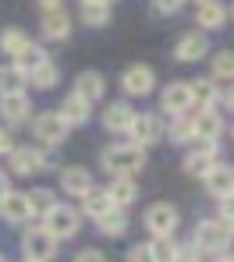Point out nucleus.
<instances>
[{"instance_id": "1", "label": "nucleus", "mask_w": 234, "mask_h": 262, "mask_svg": "<svg viewBox=\"0 0 234 262\" xmlns=\"http://www.w3.org/2000/svg\"><path fill=\"white\" fill-rule=\"evenodd\" d=\"M145 163H149V152L142 145H135L132 138L128 142H110L99 152V167L107 177H135L139 170H145Z\"/></svg>"}, {"instance_id": "2", "label": "nucleus", "mask_w": 234, "mask_h": 262, "mask_svg": "<svg viewBox=\"0 0 234 262\" xmlns=\"http://www.w3.org/2000/svg\"><path fill=\"white\" fill-rule=\"evenodd\" d=\"M43 170H57L53 152H47L43 145H14V152L7 156V174L14 177H32Z\"/></svg>"}, {"instance_id": "3", "label": "nucleus", "mask_w": 234, "mask_h": 262, "mask_svg": "<svg viewBox=\"0 0 234 262\" xmlns=\"http://www.w3.org/2000/svg\"><path fill=\"white\" fill-rule=\"evenodd\" d=\"M82 220H86V216H82V209H78V206H71V202H60V199H57V202L50 206V213L39 220V223L47 227L57 241H68V237H75V234L82 230Z\"/></svg>"}, {"instance_id": "4", "label": "nucleus", "mask_w": 234, "mask_h": 262, "mask_svg": "<svg viewBox=\"0 0 234 262\" xmlns=\"http://www.w3.org/2000/svg\"><path fill=\"white\" fill-rule=\"evenodd\" d=\"M60 248V241L50 234L43 223H32L22 230V259H32V262H53Z\"/></svg>"}, {"instance_id": "5", "label": "nucleus", "mask_w": 234, "mask_h": 262, "mask_svg": "<svg viewBox=\"0 0 234 262\" xmlns=\"http://www.w3.org/2000/svg\"><path fill=\"white\" fill-rule=\"evenodd\" d=\"M231 241H234V237L224 230V223H220L217 216L199 220V223H195V230H192V245H195L206 259H209V255H217V252H227V248H231Z\"/></svg>"}, {"instance_id": "6", "label": "nucleus", "mask_w": 234, "mask_h": 262, "mask_svg": "<svg viewBox=\"0 0 234 262\" xmlns=\"http://www.w3.org/2000/svg\"><path fill=\"white\" fill-rule=\"evenodd\" d=\"M142 223H145L149 237H174V230L181 223V213H178L174 202H153V206H145Z\"/></svg>"}, {"instance_id": "7", "label": "nucleus", "mask_w": 234, "mask_h": 262, "mask_svg": "<svg viewBox=\"0 0 234 262\" xmlns=\"http://www.w3.org/2000/svg\"><path fill=\"white\" fill-rule=\"evenodd\" d=\"M128 138L142 145V149H153V145H160L163 138H167V121H163V114H153V110H145V114H135V124L128 131Z\"/></svg>"}, {"instance_id": "8", "label": "nucleus", "mask_w": 234, "mask_h": 262, "mask_svg": "<svg viewBox=\"0 0 234 262\" xmlns=\"http://www.w3.org/2000/svg\"><path fill=\"white\" fill-rule=\"evenodd\" d=\"M32 135H36V142H39L43 149H57V145L68 142L71 128L57 117V110H43V114L32 117Z\"/></svg>"}, {"instance_id": "9", "label": "nucleus", "mask_w": 234, "mask_h": 262, "mask_svg": "<svg viewBox=\"0 0 234 262\" xmlns=\"http://www.w3.org/2000/svg\"><path fill=\"white\" fill-rule=\"evenodd\" d=\"M209 53H213V43H209V36L199 32V29L181 32L178 43H174V60H178V64H202Z\"/></svg>"}, {"instance_id": "10", "label": "nucleus", "mask_w": 234, "mask_h": 262, "mask_svg": "<svg viewBox=\"0 0 234 262\" xmlns=\"http://www.w3.org/2000/svg\"><path fill=\"white\" fill-rule=\"evenodd\" d=\"M121 92L128 99H142V96H153L156 92V71L149 64H128L121 71Z\"/></svg>"}, {"instance_id": "11", "label": "nucleus", "mask_w": 234, "mask_h": 262, "mask_svg": "<svg viewBox=\"0 0 234 262\" xmlns=\"http://www.w3.org/2000/svg\"><path fill=\"white\" fill-rule=\"evenodd\" d=\"M195 110V99H192V85L188 82H167L160 89V114L163 117H181Z\"/></svg>"}, {"instance_id": "12", "label": "nucleus", "mask_w": 234, "mask_h": 262, "mask_svg": "<svg viewBox=\"0 0 234 262\" xmlns=\"http://www.w3.org/2000/svg\"><path fill=\"white\" fill-rule=\"evenodd\" d=\"M217 160H220V142H195V145H192V152H185L181 170H185L188 177H195V181H202Z\"/></svg>"}, {"instance_id": "13", "label": "nucleus", "mask_w": 234, "mask_h": 262, "mask_svg": "<svg viewBox=\"0 0 234 262\" xmlns=\"http://www.w3.org/2000/svg\"><path fill=\"white\" fill-rule=\"evenodd\" d=\"M135 106L128 103V99H114V103H107L103 106V114H99V124L110 131V135H128L132 124H135Z\"/></svg>"}, {"instance_id": "14", "label": "nucleus", "mask_w": 234, "mask_h": 262, "mask_svg": "<svg viewBox=\"0 0 234 262\" xmlns=\"http://www.w3.org/2000/svg\"><path fill=\"white\" fill-rule=\"evenodd\" d=\"M0 121H4L11 131L22 128V124H29V121H32V99H29L25 92L0 96Z\"/></svg>"}, {"instance_id": "15", "label": "nucleus", "mask_w": 234, "mask_h": 262, "mask_svg": "<svg viewBox=\"0 0 234 262\" xmlns=\"http://www.w3.org/2000/svg\"><path fill=\"white\" fill-rule=\"evenodd\" d=\"M227 18H231V7L224 0H202V4H195V29L199 32H217V29L227 25Z\"/></svg>"}, {"instance_id": "16", "label": "nucleus", "mask_w": 234, "mask_h": 262, "mask_svg": "<svg viewBox=\"0 0 234 262\" xmlns=\"http://www.w3.org/2000/svg\"><path fill=\"white\" fill-rule=\"evenodd\" d=\"M57 177H60V191L71 195V199H86L96 188V177L89 167H60Z\"/></svg>"}, {"instance_id": "17", "label": "nucleus", "mask_w": 234, "mask_h": 262, "mask_svg": "<svg viewBox=\"0 0 234 262\" xmlns=\"http://www.w3.org/2000/svg\"><path fill=\"white\" fill-rule=\"evenodd\" d=\"M202 188H206V195H213L217 202H220V199H227V195L234 191V163L217 160V163L209 167V174L202 177Z\"/></svg>"}, {"instance_id": "18", "label": "nucleus", "mask_w": 234, "mask_h": 262, "mask_svg": "<svg viewBox=\"0 0 234 262\" xmlns=\"http://www.w3.org/2000/svg\"><path fill=\"white\" fill-rule=\"evenodd\" d=\"M195 142H220L224 131H227V121H224V110H195Z\"/></svg>"}, {"instance_id": "19", "label": "nucleus", "mask_w": 234, "mask_h": 262, "mask_svg": "<svg viewBox=\"0 0 234 262\" xmlns=\"http://www.w3.org/2000/svg\"><path fill=\"white\" fill-rule=\"evenodd\" d=\"M57 117H60L68 128H82V124H89V117H93V103L82 99L78 92H68V96L60 99V106H57Z\"/></svg>"}, {"instance_id": "20", "label": "nucleus", "mask_w": 234, "mask_h": 262, "mask_svg": "<svg viewBox=\"0 0 234 262\" xmlns=\"http://www.w3.org/2000/svg\"><path fill=\"white\" fill-rule=\"evenodd\" d=\"M39 32H43V39H50V43L71 39V14H68V7H57V11L39 14Z\"/></svg>"}, {"instance_id": "21", "label": "nucleus", "mask_w": 234, "mask_h": 262, "mask_svg": "<svg viewBox=\"0 0 234 262\" xmlns=\"http://www.w3.org/2000/svg\"><path fill=\"white\" fill-rule=\"evenodd\" d=\"M0 216L7 220V223H14V227H25V223H32V202H29V191H11L4 202H0Z\"/></svg>"}, {"instance_id": "22", "label": "nucleus", "mask_w": 234, "mask_h": 262, "mask_svg": "<svg viewBox=\"0 0 234 262\" xmlns=\"http://www.w3.org/2000/svg\"><path fill=\"white\" fill-rule=\"evenodd\" d=\"M71 92H78L82 99H89V103H99L103 96H107V78H103V71H78V78H75V89Z\"/></svg>"}, {"instance_id": "23", "label": "nucleus", "mask_w": 234, "mask_h": 262, "mask_svg": "<svg viewBox=\"0 0 234 262\" xmlns=\"http://www.w3.org/2000/svg\"><path fill=\"white\" fill-rule=\"evenodd\" d=\"M78 209H82V216H89L96 223V220L107 216V213H114L117 206H114V199H110V191H107V188H93V191L82 199V206H78Z\"/></svg>"}, {"instance_id": "24", "label": "nucleus", "mask_w": 234, "mask_h": 262, "mask_svg": "<svg viewBox=\"0 0 234 262\" xmlns=\"http://www.w3.org/2000/svg\"><path fill=\"white\" fill-rule=\"evenodd\" d=\"M107 191H110V199H114L117 209H128V206L139 202V181L135 177H110Z\"/></svg>"}, {"instance_id": "25", "label": "nucleus", "mask_w": 234, "mask_h": 262, "mask_svg": "<svg viewBox=\"0 0 234 262\" xmlns=\"http://www.w3.org/2000/svg\"><path fill=\"white\" fill-rule=\"evenodd\" d=\"M192 85V99H195V110H217L220 106V85L213 78H195L188 82Z\"/></svg>"}, {"instance_id": "26", "label": "nucleus", "mask_w": 234, "mask_h": 262, "mask_svg": "<svg viewBox=\"0 0 234 262\" xmlns=\"http://www.w3.org/2000/svg\"><path fill=\"white\" fill-rule=\"evenodd\" d=\"M78 18H82L86 29H107L114 11L107 4H99V0H78Z\"/></svg>"}, {"instance_id": "27", "label": "nucleus", "mask_w": 234, "mask_h": 262, "mask_svg": "<svg viewBox=\"0 0 234 262\" xmlns=\"http://www.w3.org/2000/svg\"><path fill=\"white\" fill-rule=\"evenodd\" d=\"M167 142H174V145H195V117L192 114L167 117Z\"/></svg>"}, {"instance_id": "28", "label": "nucleus", "mask_w": 234, "mask_h": 262, "mask_svg": "<svg viewBox=\"0 0 234 262\" xmlns=\"http://www.w3.org/2000/svg\"><path fill=\"white\" fill-rule=\"evenodd\" d=\"M128 209H114V213H107L103 220H96V230H99V237H110V241H117V237H124L128 234Z\"/></svg>"}, {"instance_id": "29", "label": "nucleus", "mask_w": 234, "mask_h": 262, "mask_svg": "<svg viewBox=\"0 0 234 262\" xmlns=\"http://www.w3.org/2000/svg\"><path fill=\"white\" fill-rule=\"evenodd\" d=\"M209 78L220 85H231L234 82V50H217L213 57H209Z\"/></svg>"}, {"instance_id": "30", "label": "nucleus", "mask_w": 234, "mask_h": 262, "mask_svg": "<svg viewBox=\"0 0 234 262\" xmlns=\"http://www.w3.org/2000/svg\"><path fill=\"white\" fill-rule=\"evenodd\" d=\"M47 60H50V53L36 43V39H32V43H29L22 53H18V57H14V68H18V71H25V78H29V75H32L36 68H43Z\"/></svg>"}, {"instance_id": "31", "label": "nucleus", "mask_w": 234, "mask_h": 262, "mask_svg": "<svg viewBox=\"0 0 234 262\" xmlns=\"http://www.w3.org/2000/svg\"><path fill=\"white\" fill-rule=\"evenodd\" d=\"M29 43H32V36H29L25 29H18V25L0 29V53H7V57H18Z\"/></svg>"}, {"instance_id": "32", "label": "nucleus", "mask_w": 234, "mask_h": 262, "mask_svg": "<svg viewBox=\"0 0 234 262\" xmlns=\"http://www.w3.org/2000/svg\"><path fill=\"white\" fill-rule=\"evenodd\" d=\"M25 85H29V78H25V71L14 68V60H11V64H0V96L25 92Z\"/></svg>"}, {"instance_id": "33", "label": "nucleus", "mask_w": 234, "mask_h": 262, "mask_svg": "<svg viewBox=\"0 0 234 262\" xmlns=\"http://www.w3.org/2000/svg\"><path fill=\"white\" fill-rule=\"evenodd\" d=\"M57 82H60V68H57L53 60H47L43 68H36V71L29 75V85L39 89V92H50V89H57Z\"/></svg>"}, {"instance_id": "34", "label": "nucleus", "mask_w": 234, "mask_h": 262, "mask_svg": "<svg viewBox=\"0 0 234 262\" xmlns=\"http://www.w3.org/2000/svg\"><path fill=\"white\" fill-rule=\"evenodd\" d=\"M149 255L153 262H174V252H178V241L174 237H149Z\"/></svg>"}, {"instance_id": "35", "label": "nucleus", "mask_w": 234, "mask_h": 262, "mask_svg": "<svg viewBox=\"0 0 234 262\" xmlns=\"http://www.w3.org/2000/svg\"><path fill=\"white\" fill-rule=\"evenodd\" d=\"M29 202H32V216L43 220L50 213V206L57 202V195H53L50 188H32V191H29Z\"/></svg>"}, {"instance_id": "36", "label": "nucleus", "mask_w": 234, "mask_h": 262, "mask_svg": "<svg viewBox=\"0 0 234 262\" xmlns=\"http://www.w3.org/2000/svg\"><path fill=\"white\" fill-rule=\"evenodd\" d=\"M217 220L224 223V230L234 237V195H227V199L217 202Z\"/></svg>"}, {"instance_id": "37", "label": "nucleus", "mask_w": 234, "mask_h": 262, "mask_svg": "<svg viewBox=\"0 0 234 262\" xmlns=\"http://www.w3.org/2000/svg\"><path fill=\"white\" fill-rule=\"evenodd\" d=\"M14 145H18V142H14V131L7 128V124H0V156L7 160V156L14 152Z\"/></svg>"}, {"instance_id": "38", "label": "nucleus", "mask_w": 234, "mask_h": 262, "mask_svg": "<svg viewBox=\"0 0 234 262\" xmlns=\"http://www.w3.org/2000/svg\"><path fill=\"white\" fill-rule=\"evenodd\" d=\"M185 4H188V0H153V7H156L160 14H178Z\"/></svg>"}, {"instance_id": "39", "label": "nucleus", "mask_w": 234, "mask_h": 262, "mask_svg": "<svg viewBox=\"0 0 234 262\" xmlns=\"http://www.w3.org/2000/svg\"><path fill=\"white\" fill-rule=\"evenodd\" d=\"M124 262H153L149 245H135V248H128V259H124Z\"/></svg>"}, {"instance_id": "40", "label": "nucleus", "mask_w": 234, "mask_h": 262, "mask_svg": "<svg viewBox=\"0 0 234 262\" xmlns=\"http://www.w3.org/2000/svg\"><path fill=\"white\" fill-rule=\"evenodd\" d=\"M75 262H107V255L99 248H82V252H75Z\"/></svg>"}, {"instance_id": "41", "label": "nucleus", "mask_w": 234, "mask_h": 262, "mask_svg": "<svg viewBox=\"0 0 234 262\" xmlns=\"http://www.w3.org/2000/svg\"><path fill=\"white\" fill-rule=\"evenodd\" d=\"M220 110H227V114L234 117V82L227 89H220Z\"/></svg>"}, {"instance_id": "42", "label": "nucleus", "mask_w": 234, "mask_h": 262, "mask_svg": "<svg viewBox=\"0 0 234 262\" xmlns=\"http://www.w3.org/2000/svg\"><path fill=\"white\" fill-rule=\"evenodd\" d=\"M11 191H14V188H11V174H7V170L0 167V202H4V199H7Z\"/></svg>"}, {"instance_id": "43", "label": "nucleus", "mask_w": 234, "mask_h": 262, "mask_svg": "<svg viewBox=\"0 0 234 262\" xmlns=\"http://www.w3.org/2000/svg\"><path fill=\"white\" fill-rule=\"evenodd\" d=\"M36 7H39V14H47V11H57V7H64V0H36Z\"/></svg>"}, {"instance_id": "44", "label": "nucleus", "mask_w": 234, "mask_h": 262, "mask_svg": "<svg viewBox=\"0 0 234 262\" xmlns=\"http://www.w3.org/2000/svg\"><path fill=\"white\" fill-rule=\"evenodd\" d=\"M209 262H234V252L227 248V252H217V255H209Z\"/></svg>"}, {"instance_id": "45", "label": "nucleus", "mask_w": 234, "mask_h": 262, "mask_svg": "<svg viewBox=\"0 0 234 262\" xmlns=\"http://www.w3.org/2000/svg\"><path fill=\"white\" fill-rule=\"evenodd\" d=\"M99 4H107V7H114V4H117V0H99Z\"/></svg>"}, {"instance_id": "46", "label": "nucleus", "mask_w": 234, "mask_h": 262, "mask_svg": "<svg viewBox=\"0 0 234 262\" xmlns=\"http://www.w3.org/2000/svg\"><path fill=\"white\" fill-rule=\"evenodd\" d=\"M231 142H234V124H231Z\"/></svg>"}, {"instance_id": "47", "label": "nucleus", "mask_w": 234, "mask_h": 262, "mask_svg": "<svg viewBox=\"0 0 234 262\" xmlns=\"http://www.w3.org/2000/svg\"><path fill=\"white\" fill-rule=\"evenodd\" d=\"M231 18H234V4H231Z\"/></svg>"}, {"instance_id": "48", "label": "nucleus", "mask_w": 234, "mask_h": 262, "mask_svg": "<svg viewBox=\"0 0 234 262\" xmlns=\"http://www.w3.org/2000/svg\"><path fill=\"white\" fill-rule=\"evenodd\" d=\"M0 262H7V259H4V255H0Z\"/></svg>"}, {"instance_id": "49", "label": "nucleus", "mask_w": 234, "mask_h": 262, "mask_svg": "<svg viewBox=\"0 0 234 262\" xmlns=\"http://www.w3.org/2000/svg\"><path fill=\"white\" fill-rule=\"evenodd\" d=\"M22 262H32V259H22Z\"/></svg>"}, {"instance_id": "50", "label": "nucleus", "mask_w": 234, "mask_h": 262, "mask_svg": "<svg viewBox=\"0 0 234 262\" xmlns=\"http://www.w3.org/2000/svg\"><path fill=\"white\" fill-rule=\"evenodd\" d=\"M195 4H202V0H195Z\"/></svg>"}, {"instance_id": "51", "label": "nucleus", "mask_w": 234, "mask_h": 262, "mask_svg": "<svg viewBox=\"0 0 234 262\" xmlns=\"http://www.w3.org/2000/svg\"><path fill=\"white\" fill-rule=\"evenodd\" d=\"M231 195H234V191H231Z\"/></svg>"}]
</instances>
